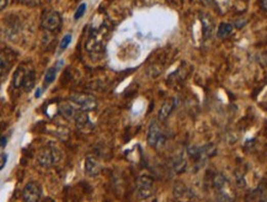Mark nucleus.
<instances>
[{
	"mask_svg": "<svg viewBox=\"0 0 267 202\" xmlns=\"http://www.w3.org/2000/svg\"><path fill=\"white\" fill-rule=\"evenodd\" d=\"M60 159H62V152L59 151L58 147L53 145L43 147L37 155L38 163L43 168L53 167V165L59 163Z\"/></svg>",
	"mask_w": 267,
	"mask_h": 202,
	"instance_id": "nucleus-1",
	"label": "nucleus"
},
{
	"mask_svg": "<svg viewBox=\"0 0 267 202\" xmlns=\"http://www.w3.org/2000/svg\"><path fill=\"white\" fill-rule=\"evenodd\" d=\"M71 103L74 106H77L79 110H84V111H94L98 108V100L89 94H73L71 95Z\"/></svg>",
	"mask_w": 267,
	"mask_h": 202,
	"instance_id": "nucleus-2",
	"label": "nucleus"
},
{
	"mask_svg": "<svg viewBox=\"0 0 267 202\" xmlns=\"http://www.w3.org/2000/svg\"><path fill=\"white\" fill-rule=\"evenodd\" d=\"M148 145L154 147V148H159L165 143V137L162 132V127H160L159 118H153L149 125V130H148Z\"/></svg>",
	"mask_w": 267,
	"mask_h": 202,
	"instance_id": "nucleus-3",
	"label": "nucleus"
},
{
	"mask_svg": "<svg viewBox=\"0 0 267 202\" xmlns=\"http://www.w3.org/2000/svg\"><path fill=\"white\" fill-rule=\"evenodd\" d=\"M154 183L149 176L142 175L137 180V194L141 200H148L154 195Z\"/></svg>",
	"mask_w": 267,
	"mask_h": 202,
	"instance_id": "nucleus-4",
	"label": "nucleus"
},
{
	"mask_svg": "<svg viewBox=\"0 0 267 202\" xmlns=\"http://www.w3.org/2000/svg\"><path fill=\"white\" fill-rule=\"evenodd\" d=\"M62 26V17L57 11H48L42 17V27L48 32L59 31Z\"/></svg>",
	"mask_w": 267,
	"mask_h": 202,
	"instance_id": "nucleus-5",
	"label": "nucleus"
},
{
	"mask_svg": "<svg viewBox=\"0 0 267 202\" xmlns=\"http://www.w3.org/2000/svg\"><path fill=\"white\" fill-rule=\"evenodd\" d=\"M15 60H16V53L13 50H10V48L2 50V54H0V73H2L3 79L9 74L10 69L13 68Z\"/></svg>",
	"mask_w": 267,
	"mask_h": 202,
	"instance_id": "nucleus-6",
	"label": "nucleus"
},
{
	"mask_svg": "<svg viewBox=\"0 0 267 202\" xmlns=\"http://www.w3.org/2000/svg\"><path fill=\"white\" fill-rule=\"evenodd\" d=\"M24 200L27 202H37L42 197V188L38 183L31 181L24 188L23 191Z\"/></svg>",
	"mask_w": 267,
	"mask_h": 202,
	"instance_id": "nucleus-7",
	"label": "nucleus"
},
{
	"mask_svg": "<svg viewBox=\"0 0 267 202\" xmlns=\"http://www.w3.org/2000/svg\"><path fill=\"white\" fill-rule=\"evenodd\" d=\"M101 171V165H100V161L95 157H89L86 158L85 160V173L87 174L89 176H98Z\"/></svg>",
	"mask_w": 267,
	"mask_h": 202,
	"instance_id": "nucleus-8",
	"label": "nucleus"
},
{
	"mask_svg": "<svg viewBox=\"0 0 267 202\" xmlns=\"http://www.w3.org/2000/svg\"><path fill=\"white\" fill-rule=\"evenodd\" d=\"M35 84H36L35 70L31 69V68H27L26 73H25V76H24L23 85H21V88L24 89V91L29 93V91H31L32 89L35 88Z\"/></svg>",
	"mask_w": 267,
	"mask_h": 202,
	"instance_id": "nucleus-9",
	"label": "nucleus"
},
{
	"mask_svg": "<svg viewBox=\"0 0 267 202\" xmlns=\"http://www.w3.org/2000/svg\"><path fill=\"white\" fill-rule=\"evenodd\" d=\"M174 108H175V99H168L164 101L162 108L159 110V115H158L159 121H165L170 116V114L172 112Z\"/></svg>",
	"mask_w": 267,
	"mask_h": 202,
	"instance_id": "nucleus-10",
	"label": "nucleus"
},
{
	"mask_svg": "<svg viewBox=\"0 0 267 202\" xmlns=\"http://www.w3.org/2000/svg\"><path fill=\"white\" fill-rule=\"evenodd\" d=\"M58 110H59V114L62 115L64 118H66V120H72V118H74L75 111H77L75 106L73 105V104H69V103L59 104Z\"/></svg>",
	"mask_w": 267,
	"mask_h": 202,
	"instance_id": "nucleus-11",
	"label": "nucleus"
},
{
	"mask_svg": "<svg viewBox=\"0 0 267 202\" xmlns=\"http://www.w3.org/2000/svg\"><path fill=\"white\" fill-rule=\"evenodd\" d=\"M74 121L75 124L78 125L79 128H84L90 125L89 116H87V111H84V110H79L77 109L74 115Z\"/></svg>",
	"mask_w": 267,
	"mask_h": 202,
	"instance_id": "nucleus-12",
	"label": "nucleus"
},
{
	"mask_svg": "<svg viewBox=\"0 0 267 202\" xmlns=\"http://www.w3.org/2000/svg\"><path fill=\"white\" fill-rule=\"evenodd\" d=\"M202 25H203V35L206 38H208L209 36L213 32V21L208 15H203L202 16Z\"/></svg>",
	"mask_w": 267,
	"mask_h": 202,
	"instance_id": "nucleus-13",
	"label": "nucleus"
},
{
	"mask_svg": "<svg viewBox=\"0 0 267 202\" xmlns=\"http://www.w3.org/2000/svg\"><path fill=\"white\" fill-rule=\"evenodd\" d=\"M26 69L25 67L21 66L19 68L16 69V72H15L14 74V78H13V85L14 88L19 89L21 88V85H23V80H24V76H25V73H26Z\"/></svg>",
	"mask_w": 267,
	"mask_h": 202,
	"instance_id": "nucleus-14",
	"label": "nucleus"
},
{
	"mask_svg": "<svg viewBox=\"0 0 267 202\" xmlns=\"http://www.w3.org/2000/svg\"><path fill=\"white\" fill-rule=\"evenodd\" d=\"M232 32H233V25H230L228 23H221L217 30V36L219 38H226L228 37Z\"/></svg>",
	"mask_w": 267,
	"mask_h": 202,
	"instance_id": "nucleus-15",
	"label": "nucleus"
},
{
	"mask_svg": "<svg viewBox=\"0 0 267 202\" xmlns=\"http://www.w3.org/2000/svg\"><path fill=\"white\" fill-rule=\"evenodd\" d=\"M56 76H57V68L56 67H51V68L46 72V75H44V88H47L48 85L52 84V83L56 80Z\"/></svg>",
	"mask_w": 267,
	"mask_h": 202,
	"instance_id": "nucleus-16",
	"label": "nucleus"
},
{
	"mask_svg": "<svg viewBox=\"0 0 267 202\" xmlns=\"http://www.w3.org/2000/svg\"><path fill=\"white\" fill-rule=\"evenodd\" d=\"M85 11H86V4H85V3H81V4L79 5V8L77 9V11H75L74 20L77 21V20L80 19V17L85 14Z\"/></svg>",
	"mask_w": 267,
	"mask_h": 202,
	"instance_id": "nucleus-17",
	"label": "nucleus"
},
{
	"mask_svg": "<svg viewBox=\"0 0 267 202\" xmlns=\"http://www.w3.org/2000/svg\"><path fill=\"white\" fill-rule=\"evenodd\" d=\"M20 4L25 5V7H30V8H36L41 4L42 0H17Z\"/></svg>",
	"mask_w": 267,
	"mask_h": 202,
	"instance_id": "nucleus-18",
	"label": "nucleus"
},
{
	"mask_svg": "<svg viewBox=\"0 0 267 202\" xmlns=\"http://www.w3.org/2000/svg\"><path fill=\"white\" fill-rule=\"evenodd\" d=\"M71 42H72V35H65L64 37L62 38V41H60V45H59V47H60V51H64V50H66V48H68V46L71 45Z\"/></svg>",
	"mask_w": 267,
	"mask_h": 202,
	"instance_id": "nucleus-19",
	"label": "nucleus"
},
{
	"mask_svg": "<svg viewBox=\"0 0 267 202\" xmlns=\"http://www.w3.org/2000/svg\"><path fill=\"white\" fill-rule=\"evenodd\" d=\"M7 161H8V154L7 153H2V165H0L2 169H4L5 165H7Z\"/></svg>",
	"mask_w": 267,
	"mask_h": 202,
	"instance_id": "nucleus-20",
	"label": "nucleus"
},
{
	"mask_svg": "<svg viewBox=\"0 0 267 202\" xmlns=\"http://www.w3.org/2000/svg\"><path fill=\"white\" fill-rule=\"evenodd\" d=\"M260 62H261V64H263V66L267 67V52H265V53L261 54Z\"/></svg>",
	"mask_w": 267,
	"mask_h": 202,
	"instance_id": "nucleus-21",
	"label": "nucleus"
},
{
	"mask_svg": "<svg viewBox=\"0 0 267 202\" xmlns=\"http://www.w3.org/2000/svg\"><path fill=\"white\" fill-rule=\"evenodd\" d=\"M260 7L263 11H266L267 13V0H260Z\"/></svg>",
	"mask_w": 267,
	"mask_h": 202,
	"instance_id": "nucleus-22",
	"label": "nucleus"
},
{
	"mask_svg": "<svg viewBox=\"0 0 267 202\" xmlns=\"http://www.w3.org/2000/svg\"><path fill=\"white\" fill-rule=\"evenodd\" d=\"M9 0H0V10H4L5 8H7Z\"/></svg>",
	"mask_w": 267,
	"mask_h": 202,
	"instance_id": "nucleus-23",
	"label": "nucleus"
},
{
	"mask_svg": "<svg viewBox=\"0 0 267 202\" xmlns=\"http://www.w3.org/2000/svg\"><path fill=\"white\" fill-rule=\"evenodd\" d=\"M7 142H8L7 137L3 136V137H2V148H5V146H7Z\"/></svg>",
	"mask_w": 267,
	"mask_h": 202,
	"instance_id": "nucleus-24",
	"label": "nucleus"
},
{
	"mask_svg": "<svg viewBox=\"0 0 267 202\" xmlns=\"http://www.w3.org/2000/svg\"><path fill=\"white\" fill-rule=\"evenodd\" d=\"M201 2L203 3V4H206V5H213L214 0H201Z\"/></svg>",
	"mask_w": 267,
	"mask_h": 202,
	"instance_id": "nucleus-25",
	"label": "nucleus"
},
{
	"mask_svg": "<svg viewBox=\"0 0 267 202\" xmlns=\"http://www.w3.org/2000/svg\"><path fill=\"white\" fill-rule=\"evenodd\" d=\"M39 95H41V89H37V91H36V97H39Z\"/></svg>",
	"mask_w": 267,
	"mask_h": 202,
	"instance_id": "nucleus-26",
	"label": "nucleus"
}]
</instances>
